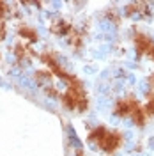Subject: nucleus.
<instances>
[{
	"label": "nucleus",
	"instance_id": "1",
	"mask_svg": "<svg viewBox=\"0 0 154 156\" xmlns=\"http://www.w3.org/2000/svg\"><path fill=\"white\" fill-rule=\"evenodd\" d=\"M90 140H94L97 146L106 153H114L122 144V136L117 131H106L105 128H96L90 133Z\"/></svg>",
	"mask_w": 154,
	"mask_h": 156
},
{
	"label": "nucleus",
	"instance_id": "2",
	"mask_svg": "<svg viewBox=\"0 0 154 156\" xmlns=\"http://www.w3.org/2000/svg\"><path fill=\"white\" fill-rule=\"evenodd\" d=\"M140 107L138 103H136L135 99H122V101H119L117 103V107H115V115H119V117H131V114L135 112L136 108Z\"/></svg>",
	"mask_w": 154,
	"mask_h": 156
},
{
	"label": "nucleus",
	"instance_id": "3",
	"mask_svg": "<svg viewBox=\"0 0 154 156\" xmlns=\"http://www.w3.org/2000/svg\"><path fill=\"white\" fill-rule=\"evenodd\" d=\"M135 44H136V51H138V53H149V55H151V51H152V48H154L152 39H149L145 34H138V36H136Z\"/></svg>",
	"mask_w": 154,
	"mask_h": 156
},
{
	"label": "nucleus",
	"instance_id": "4",
	"mask_svg": "<svg viewBox=\"0 0 154 156\" xmlns=\"http://www.w3.org/2000/svg\"><path fill=\"white\" fill-rule=\"evenodd\" d=\"M144 112L147 114V115H154V98L149 99V103L144 107Z\"/></svg>",
	"mask_w": 154,
	"mask_h": 156
}]
</instances>
